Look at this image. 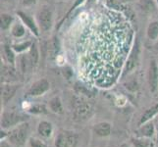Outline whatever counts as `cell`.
<instances>
[{
  "mask_svg": "<svg viewBox=\"0 0 158 147\" xmlns=\"http://www.w3.org/2000/svg\"><path fill=\"white\" fill-rule=\"evenodd\" d=\"M36 23L40 31L46 32L50 31L53 26V11L49 6L41 7L36 13Z\"/></svg>",
  "mask_w": 158,
  "mask_h": 147,
  "instance_id": "6da1fadb",
  "label": "cell"
},
{
  "mask_svg": "<svg viewBox=\"0 0 158 147\" xmlns=\"http://www.w3.org/2000/svg\"><path fill=\"white\" fill-rule=\"evenodd\" d=\"M92 113V108L88 102L81 98H75L74 101V117L78 121L88 119Z\"/></svg>",
  "mask_w": 158,
  "mask_h": 147,
  "instance_id": "7a4b0ae2",
  "label": "cell"
},
{
  "mask_svg": "<svg viewBox=\"0 0 158 147\" xmlns=\"http://www.w3.org/2000/svg\"><path fill=\"white\" fill-rule=\"evenodd\" d=\"M139 58V41L135 40L132 49H131V51L129 52L126 62L124 64L123 77L130 74L131 72H133V70L138 66Z\"/></svg>",
  "mask_w": 158,
  "mask_h": 147,
  "instance_id": "3957f363",
  "label": "cell"
},
{
  "mask_svg": "<svg viewBox=\"0 0 158 147\" xmlns=\"http://www.w3.org/2000/svg\"><path fill=\"white\" fill-rule=\"evenodd\" d=\"M28 133H29V125L22 124L9 133V139L16 146H21L25 143L27 137H28Z\"/></svg>",
  "mask_w": 158,
  "mask_h": 147,
  "instance_id": "277c9868",
  "label": "cell"
},
{
  "mask_svg": "<svg viewBox=\"0 0 158 147\" xmlns=\"http://www.w3.org/2000/svg\"><path fill=\"white\" fill-rule=\"evenodd\" d=\"M27 118L24 115H21L16 112H5L2 115L1 119V126L3 129H8L11 127H14L16 125H19L21 123H24Z\"/></svg>",
  "mask_w": 158,
  "mask_h": 147,
  "instance_id": "5b68a950",
  "label": "cell"
},
{
  "mask_svg": "<svg viewBox=\"0 0 158 147\" xmlns=\"http://www.w3.org/2000/svg\"><path fill=\"white\" fill-rule=\"evenodd\" d=\"M49 88H50V84L48 83V80L45 79H41L40 80H36L35 83L31 84L28 93L29 95L34 96V97L41 96L49 90Z\"/></svg>",
  "mask_w": 158,
  "mask_h": 147,
  "instance_id": "8992f818",
  "label": "cell"
},
{
  "mask_svg": "<svg viewBox=\"0 0 158 147\" xmlns=\"http://www.w3.org/2000/svg\"><path fill=\"white\" fill-rule=\"evenodd\" d=\"M78 137L77 134L73 133H61L56 140H55V146L56 147H74L77 143Z\"/></svg>",
  "mask_w": 158,
  "mask_h": 147,
  "instance_id": "52a82bcc",
  "label": "cell"
},
{
  "mask_svg": "<svg viewBox=\"0 0 158 147\" xmlns=\"http://www.w3.org/2000/svg\"><path fill=\"white\" fill-rule=\"evenodd\" d=\"M18 75L15 66L10 64H4L1 67V81L3 84H13L17 80Z\"/></svg>",
  "mask_w": 158,
  "mask_h": 147,
  "instance_id": "ba28073f",
  "label": "cell"
},
{
  "mask_svg": "<svg viewBox=\"0 0 158 147\" xmlns=\"http://www.w3.org/2000/svg\"><path fill=\"white\" fill-rule=\"evenodd\" d=\"M148 84L151 92H155L158 88V65L155 60L150 61L148 68Z\"/></svg>",
  "mask_w": 158,
  "mask_h": 147,
  "instance_id": "9c48e42d",
  "label": "cell"
},
{
  "mask_svg": "<svg viewBox=\"0 0 158 147\" xmlns=\"http://www.w3.org/2000/svg\"><path fill=\"white\" fill-rule=\"evenodd\" d=\"M17 15L19 16V18L21 19L22 23H23L27 27V28H28L32 32V34H34L35 36L40 35V30L39 28V25H37L36 21H35L31 17H30L29 15L25 14L24 12H21V11H19V12L17 13Z\"/></svg>",
  "mask_w": 158,
  "mask_h": 147,
  "instance_id": "30bf717a",
  "label": "cell"
},
{
  "mask_svg": "<svg viewBox=\"0 0 158 147\" xmlns=\"http://www.w3.org/2000/svg\"><path fill=\"white\" fill-rule=\"evenodd\" d=\"M19 85L13 84H3L1 85V99L4 104L8 103L18 90Z\"/></svg>",
  "mask_w": 158,
  "mask_h": 147,
  "instance_id": "8fae6325",
  "label": "cell"
},
{
  "mask_svg": "<svg viewBox=\"0 0 158 147\" xmlns=\"http://www.w3.org/2000/svg\"><path fill=\"white\" fill-rule=\"evenodd\" d=\"M155 126L152 122H148L143 124V126H140L138 130V134L139 137H145V138H151L155 133Z\"/></svg>",
  "mask_w": 158,
  "mask_h": 147,
  "instance_id": "7c38bea8",
  "label": "cell"
},
{
  "mask_svg": "<svg viewBox=\"0 0 158 147\" xmlns=\"http://www.w3.org/2000/svg\"><path fill=\"white\" fill-rule=\"evenodd\" d=\"M94 132L100 137H106L111 133V125L107 122H101L94 125Z\"/></svg>",
  "mask_w": 158,
  "mask_h": 147,
  "instance_id": "4fadbf2b",
  "label": "cell"
},
{
  "mask_svg": "<svg viewBox=\"0 0 158 147\" xmlns=\"http://www.w3.org/2000/svg\"><path fill=\"white\" fill-rule=\"evenodd\" d=\"M139 7L145 13H154L158 9L155 0H139Z\"/></svg>",
  "mask_w": 158,
  "mask_h": 147,
  "instance_id": "5bb4252c",
  "label": "cell"
},
{
  "mask_svg": "<svg viewBox=\"0 0 158 147\" xmlns=\"http://www.w3.org/2000/svg\"><path fill=\"white\" fill-rule=\"evenodd\" d=\"M146 36L151 41L158 39V20L150 22L146 29Z\"/></svg>",
  "mask_w": 158,
  "mask_h": 147,
  "instance_id": "9a60e30c",
  "label": "cell"
},
{
  "mask_svg": "<svg viewBox=\"0 0 158 147\" xmlns=\"http://www.w3.org/2000/svg\"><path fill=\"white\" fill-rule=\"evenodd\" d=\"M157 114H158V104H155V105H153L152 107L148 108V110H146L143 113V115L141 116V118L139 120V126H143V124L149 122L152 118L155 117L157 115Z\"/></svg>",
  "mask_w": 158,
  "mask_h": 147,
  "instance_id": "2e32d148",
  "label": "cell"
},
{
  "mask_svg": "<svg viewBox=\"0 0 158 147\" xmlns=\"http://www.w3.org/2000/svg\"><path fill=\"white\" fill-rule=\"evenodd\" d=\"M37 132H39V133L41 135L42 137H44V138L50 137L52 135V133H53L52 125L49 122L43 121V122L40 123L39 128H37Z\"/></svg>",
  "mask_w": 158,
  "mask_h": 147,
  "instance_id": "e0dca14e",
  "label": "cell"
},
{
  "mask_svg": "<svg viewBox=\"0 0 158 147\" xmlns=\"http://www.w3.org/2000/svg\"><path fill=\"white\" fill-rule=\"evenodd\" d=\"M15 50L13 49L12 46L9 45H4L3 47V56L5 61H6L7 64L12 65V66H15L16 63V56H15Z\"/></svg>",
  "mask_w": 158,
  "mask_h": 147,
  "instance_id": "ac0fdd59",
  "label": "cell"
},
{
  "mask_svg": "<svg viewBox=\"0 0 158 147\" xmlns=\"http://www.w3.org/2000/svg\"><path fill=\"white\" fill-rule=\"evenodd\" d=\"M18 62H19L20 71L23 74H26L30 68H32L30 57H29V54H21V56L18 59Z\"/></svg>",
  "mask_w": 158,
  "mask_h": 147,
  "instance_id": "d6986e66",
  "label": "cell"
},
{
  "mask_svg": "<svg viewBox=\"0 0 158 147\" xmlns=\"http://www.w3.org/2000/svg\"><path fill=\"white\" fill-rule=\"evenodd\" d=\"M29 57L31 60V66L32 67H35L37 63H39V60H40V52H39V48H37L36 43L32 42L31 46L29 49Z\"/></svg>",
  "mask_w": 158,
  "mask_h": 147,
  "instance_id": "ffe728a7",
  "label": "cell"
},
{
  "mask_svg": "<svg viewBox=\"0 0 158 147\" xmlns=\"http://www.w3.org/2000/svg\"><path fill=\"white\" fill-rule=\"evenodd\" d=\"M11 35H12L15 39H22L26 35V28L24 24L21 23H15L11 27Z\"/></svg>",
  "mask_w": 158,
  "mask_h": 147,
  "instance_id": "44dd1931",
  "label": "cell"
},
{
  "mask_svg": "<svg viewBox=\"0 0 158 147\" xmlns=\"http://www.w3.org/2000/svg\"><path fill=\"white\" fill-rule=\"evenodd\" d=\"M49 107L51 109V111L54 113H56V114H62L63 113L62 102H61V99H60L58 96L53 97L52 99L49 101Z\"/></svg>",
  "mask_w": 158,
  "mask_h": 147,
  "instance_id": "7402d4cb",
  "label": "cell"
},
{
  "mask_svg": "<svg viewBox=\"0 0 158 147\" xmlns=\"http://www.w3.org/2000/svg\"><path fill=\"white\" fill-rule=\"evenodd\" d=\"M0 23H1V30L6 31L13 26V17L10 14L2 13L0 17Z\"/></svg>",
  "mask_w": 158,
  "mask_h": 147,
  "instance_id": "603a6c76",
  "label": "cell"
},
{
  "mask_svg": "<svg viewBox=\"0 0 158 147\" xmlns=\"http://www.w3.org/2000/svg\"><path fill=\"white\" fill-rule=\"evenodd\" d=\"M132 142L135 147H154V142L150 138L139 137V138H133Z\"/></svg>",
  "mask_w": 158,
  "mask_h": 147,
  "instance_id": "cb8c5ba5",
  "label": "cell"
},
{
  "mask_svg": "<svg viewBox=\"0 0 158 147\" xmlns=\"http://www.w3.org/2000/svg\"><path fill=\"white\" fill-rule=\"evenodd\" d=\"M58 52V42L56 41V39H53L47 46V54L50 59H54L57 55Z\"/></svg>",
  "mask_w": 158,
  "mask_h": 147,
  "instance_id": "d4e9b609",
  "label": "cell"
},
{
  "mask_svg": "<svg viewBox=\"0 0 158 147\" xmlns=\"http://www.w3.org/2000/svg\"><path fill=\"white\" fill-rule=\"evenodd\" d=\"M32 42L31 41H24L21 43H17V44H13L12 47L15 50L16 53H23L24 51H26L27 49H30V47L31 46Z\"/></svg>",
  "mask_w": 158,
  "mask_h": 147,
  "instance_id": "484cf974",
  "label": "cell"
},
{
  "mask_svg": "<svg viewBox=\"0 0 158 147\" xmlns=\"http://www.w3.org/2000/svg\"><path fill=\"white\" fill-rule=\"evenodd\" d=\"M30 112L32 114H44L46 113V107L44 105H35L30 109Z\"/></svg>",
  "mask_w": 158,
  "mask_h": 147,
  "instance_id": "4316f807",
  "label": "cell"
},
{
  "mask_svg": "<svg viewBox=\"0 0 158 147\" xmlns=\"http://www.w3.org/2000/svg\"><path fill=\"white\" fill-rule=\"evenodd\" d=\"M76 90H77L79 92V94H83V95H86V96H90V91L89 89H86L84 85H81V84H76Z\"/></svg>",
  "mask_w": 158,
  "mask_h": 147,
  "instance_id": "83f0119b",
  "label": "cell"
},
{
  "mask_svg": "<svg viewBox=\"0 0 158 147\" xmlns=\"http://www.w3.org/2000/svg\"><path fill=\"white\" fill-rule=\"evenodd\" d=\"M30 144L31 147H47V145L44 142H42L41 140L37 139V138H31Z\"/></svg>",
  "mask_w": 158,
  "mask_h": 147,
  "instance_id": "f1b7e54d",
  "label": "cell"
},
{
  "mask_svg": "<svg viewBox=\"0 0 158 147\" xmlns=\"http://www.w3.org/2000/svg\"><path fill=\"white\" fill-rule=\"evenodd\" d=\"M36 1H37V0H22L24 6H31V5L35 4Z\"/></svg>",
  "mask_w": 158,
  "mask_h": 147,
  "instance_id": "f546056e",
  "label": "cell"
},
{
  "mask_svg": "<svg viewBox=\"0 0 158 147\" xmlns=\"http://www.w3.org/2000/svg\"><path fill=\"white\" fill-rule=\"evenodd\" d=\"M1 147H10V145L7 142H5V141H2V142H1Z\"/></svg>",
  "mask_w": 158,
  "mask_h": 147,
  "instance_id": "4dcf8cb0",
  "label": "cell"
},
{
  "mask_svg": "<svg viewBox=\"0 0 158 147\" xmlns=\"http://www.w3.org/2000/svg\"><path fill=\"white\" fill-rule=\"evenodd\" d=\"M119 1H121V2H124V3H126V2H130V1H133V0H119Z\"/></svg>",
  "mask_w": 158,
  "mask_h": 147,
  "instance_id": "1f68e13d",
  "label": "cell"
},
{
  "mask_svg": "<svg viewBox=\"0 0 158 147\" xmlns=\"http://www.w3.org/2000/svg\"><path fill=\"white\" fill-rule=\"evenodd\" d=\"M155 128H156V129H157V133H158V119L156 120V126H155ZM158 134V133H157Z\"/></svg>",
  "mask_w": 158,
  "mask_h": 147,
  "instance_id": "d6a6232c",
  "label": "cell"
},
{
  "mask_svg": "<svg viewBox=\"0 0 158 147\" xmlns=\"http://www.w3.org/2000/svg\"><path fill=\"white\" fill-rule=\"evenodd\" d=\"M121 147H130V146H129L127 143H124V144H122V145H121Z\"/></svg>",
  "mask_w": 158,
  "mask_h": 147,
  "instance_id": "836d02e7",
  "label": "cell"
},
{
  "mask_svg": "<svg viewBox=\"0 0 158 147\" xmlns=\"http://www.w3.org/2000/svg\"><path fill=\"white\" fill-rule=\"evenodd\" d=\"M155 2H156V4H157V7H158V0H155Z\"/></svg>",
  "mask_w": 158,
  "mask_h": 147,
  "instance_id": "e575fe53",
  "label": "cell"
}]
</instances>
